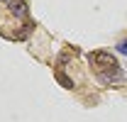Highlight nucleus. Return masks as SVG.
I'll return each mask as SVG.
<instances>
[{
  "mask_svg": "<svg viewBox=\"0 0 127 122\" xmlns=\"http://www.w3.org/2000/svg\"><path fill=\"white\" fill-rule=\"evenodd\" d=\"M88 61H91V66H95L100 73H108V71L120 68L117 59H115L112 54H108V51H91V54H88Z\"/></svg>",
  "mask_w": 127,
  "mask_h": 122,
  "instance_id": "obj_1",
  "label": "nucleus"
},
{
  "mask_svg": "<svg viewBox=\"0 0 127 122\" xmlns=\"http://www.w3.org/2000/svg\"><path fill=\"white\" fill-rule=\"evenodd\" d=\"M10 12L20 20H25V17L30 15V7H27V2L25 0H10Z\"/></svg>",
  "mask_w": 127,
  "mask_h": 122,
  "instance_id": "obj_2",
  "label": "nucleus"
},
{
  "mask_svg": "<svg viewBox=\"0 0 127 122\" xmlns=\"http://www.w3.org/2000/svg\"><path fill=\"white\" fill-rule=\"evenodd\" d=\"M54 78L59 81V86H61V88H66V91H71V88H73V81L66 76L61 68H56V71H54Z\"/></svg>",
  "mask_w": 127,
  "mask_h": 122,
  "instance_id": "obj_3",
  "label": "nucleus"
},
{
  "mask_svg": "<svg viewBox=\"0 0 127 122\" xmlns=\"http://www.w3.org/2000/svg\"><path fill=\"white\" fill-rule=\"evenodd\" d=\"M117 51H120V54H125V56H127V39H122V42L117 44Z\"/></svg>",
  "mask_w": 127,
  "mask_h": 122,
  "instance_id": "obj_4",
  "label": "nucleus"
},
{
  "mask_svg": "<svg viewBox=\"0 0 127 122\" xmlns=\"http://www.w3.org/2000/svg\"><path fill=\"white\" fill-rule=\"evenodd\" d=\"M0 2H5V0H0Z\"/></svg>",
  "mask_w": 127,
  "mask_h": 122,
  "instance_id": "obj_5",
  "label": "nucleus"
}]
</instances>
